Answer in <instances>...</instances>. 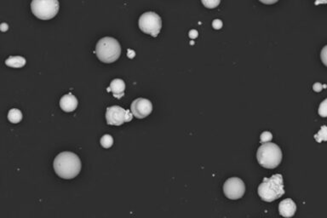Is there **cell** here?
<instances>
[{
	"label": "cell",
	"mask_w": 327,
	"mask_h": 218,
	"mask_svg": "<svg viewBox=\"0 0 327 218\" xmlns=\"http://www.w3.org/2000/svg\"><path fill=\"white\" fill-rule=\"evenodd\" d=\"M139 27L145 34L157 37L161 30V18L155 12H146L139 19Z\"/></svg>",
	"instance_id": "obj_6"
},
{
	"label": "cell",
	"mask_w": 327,
	"mask_h": 218,
	"mask_svg": "<svg viewBox=\"0 0 327 218\" xmlns=\"http://www.w3.org/2000/svg\"><path fill=\"white\" fill-rule=\"evenodd\" d=\"M199 35V33L196 30H191L189 32V37L191 38H196Z\"/></svg>",
	"instance_id": "obj_25"
},
{
	"label": "cell",
	"mask_w": 327,
	"mask_h": 218,
	"mask_svg": "<svg viewBox=\"0 0 327 218\" xmlns=\"http://www.w3.org/2000/svg\"><path fill=\"white\" fill-rule=\"evenodd\" d=\"M260 137H261L260 142H261L262 144H263V143H269V142H271L273 139L272 133L269 132V131H264V132L262 133V135H261Z\"/></svg>",
	"instance_id": "obj_19"
},
{
	"label": "cell",
	"mask_w": 327,
	"mask_h": 218,
	"mask_svg": "<svg viewBox=\"0 0 327 218\" xmlns=\"http://www.w3.org/2000/svg\"><path fill=\"white\" fill-rule=\"evenodd\" d=\"M296 211V205L292 199H286L279 204V212L284 218H292Z\"/></svg>",
	"instance_id": "obj_10"
},
{
	"label": "cell",
	"mask_w": 327,
	"mask_h": 218,
	"mask_svg": "<svg viewBox=\"0 0 327 218\" xmlns=\"http://www.w3.org/2000/svg\"><path fill=\"white\" fill-rule=\"evenodd\" d=\"M313 89L314 91L320 92L322 91V89H323V85H321L320 83H316V84H314V85H313Z\"/></svg>",
	"instance_id": "obj_22"
},
{
	"label": "cell",
	"mask_w": 327,
	"mask_h": 218,
	"mask_svg": "<svg viewBox=\"0 0 327 218\" xmlns=\"http://www.w3.org/2000/svg\"><path fill=\"white\" fill-rule=\"evenodd\" d=\"M8 119L13 124H17L22 119V113L19 109H11L8 113Z\"/></svg>",
	"instance_id": "obj_14"
},
{
	"label": "cell",
	"mask_w": 327,
	"mask_h": 218,
	"mask_svg": "<svg viewBox=\"0 0 327 218\" xmlns=\"http://www.w3.org/2000/svg\"><path fill=\"white\" fill-rule=\"evenodd\" d=\"M314 138L318 143L327 142V126H323L320 128V130L314 136Z\"/></svg>",
	"instance_id": "obj_15"
},
{
	"label": "cell",
	"mask_w": 327,
	"mask_h": 218,
	"mask_svg": "<svg viewBox=\"0 0 327 218\" xmlns=\"http://www.w3.org/2000/svg\"><path fill=\"white\" fill-rule=\"evenodd\" d=\"M212 27H213L214 29L219 30V29H221L223 27V21L219 20V19L214 20L213 22H212Z\"/></svg>",
	"instance_id": "obj_21"
},
{
	"label": "cell",
	"mask_w": 327,
	"mask_h": 218,
	"mask_svg": "<svg viewBox=\"0 0 327 218\" xmlns=\"http://www.w3.org/2000/svg\"><path fill=\"white\" fill-rule=\"evenodd\" d=\"M133 113L130 110H126V122H130L133 119Z\"/></svg>",
	"instance_id": "obj_23"
},
{
	"label": "cell",
	"mask_w": 327,
	"mask_h": 218,
	"mask_svg": "<svg viewBox=\"0 0 327 218\" xmlns=\"http://www.w3.org/2000/svg\"><path fill=\"white\" fill-rule=\"evenodd\" d=\"M258 193L262 200L273 202L278 200L285 194L283 177L280 174L273 175L269 178H264L259 185Z\"/></svg>",
	"instance_id": "obj_2"
},
{
	"label": "cell",
	"mask_w": 327,
	"mask_h": 218,
	"mask_svg": "<svg viewBox=\"0 0 327 218\" xmlns=\"http://www.w3.org/2000/svg\"><path fill=\"white\" fill-rule=\"evenodd\" d=\"M95 53L101 61L104 63H112L117 61L120 56V44L114 37H103L98 41Z\"/></svg>",
	"instance_id": "obj_4"
},
{
	"label": "cell",
	"mask_w": 327,
	"mask_h": 218,
	"mask_svg": "<svg viewBox=\"0 0 327 218\" xmlns=\"http://www.w3.org/2000/svg\"><path fill=\"white\" fill-rule=\"evenodd\" d=\"M135 52L131 50H128V57L133 58L135 56Z\"/></svg>",
	"instance_id": "obj_28"
},
{
	"label": "cell",
	"mask_w": 327,
	"mask_h": 218,
	"mask_svg": "<svg viewBox=\"0 0 327 218\" xmlns=\"http://www.w3.org/2000/svg\"><path fill=\"white\" fill-rule=\"evenodd\" d=\"M131 111L138 119H144L153 111L152 102L145 98H138L131 103Z\"/></svg>",
	"instance_id": "obj_8"
},
{
	"label": "cell",
	"mask_w": 327,
	"mask_h": 218,
	"mask_svg": "<svg viewBox=\"0 0 327 218\" xmlns=\"http://www.w3.org/2000/svg\"><path fill=\"white\" fill-rule=\"evenodd\" d=\"M106 119L108 125L121 126L126 122V110L119 106L109 107L106 112Z\"/></svg>",
	"instance_id": "obj_9"
},
{
	"label": "cell",
	"mask_w": 327,
	"mask_h": 218,
	"mask_svg": "<svg viewBox=\"0 0 327 218\" xmlns=\"http://www.w3.org/2000/svg\"><path fill=\"white\" fill-rule=\"evenodd\" d=\"M111 91L114 93V97L120 99L124 96V90H125V84L124 80L120 78H115L110 84Z\"/></svg>",
	"instance_id": "obj_12"
},
{
	"label": "cell",
	"mask_w": 327,
	"mask_h": 218,
	"mask_svg": "<svg viewBox=\"0 0 327 218\" xmlns=\"http://www.w3.org/2000/svg\"><path fill=\"white\" fill-rule=\"evenodd\" d=\"M257 159L262 167L267 169H275L281 163L282 152L275 143L271 142L263 143L258 149Z\"/></svg>",
	"instance_id": "obj_3"
},
{
	"label": "cell",
	"mask_w": 327,
	"mask_h": 218,
	"mask_svg": "<svg viewBox=\"0 0 327 218\" xmlns=\"http://www.w3.org/2000/svg\"><path fill=\"white\" fill-rule=\"evenodd\" d=\"M190 44H194V42H193V41H192V42H190Z\"/></svg>",
	"instance_id": "obj_30"
},
{
	"label": "cell",
	"mask_w": 327,
	"mask_h": 218,
	"mask_svg": "<svg viewBox=\"0 0 327 218\" xmlns=\"http://www.w3.org/2000/svg\"><path fill=\"white\" fill-rule=\"evenodd\" d=\"M327 85H323V88H327Z\"/></svg>",
	"instance_id": "obj_29"
},
{
	"label": "cell",
	"mask_w": 327,
	"mask_h": 218,
	"mask_svg": "<svg viewBox=\"0 0 327 218\" xmlns=\"http://www.w3.org/2000/svg\"><path fill=\"white\" fill-rule=\"evenodd\" d=\"M31 10L38 19L51 20L58 13V0H33Z\"/></svg>",
	"instance_id": "obj_5"
},
{
	"label": "cell",
	"mask_w": 327,
	"mask_h": 218,
	"mask_svg": "<svg viewBox=\"0 0 327 218\" xmlns=\"http://www.w3.org/2000/svg\"><path fill=\"white\" fill-rule=\"evenodd\" d=\"M5 64L11 68H22L26 65V59L22 56H11L5 61Z\"/></svg>",
	"instance_id": "obj_13"
},
{
	"label": "cell",
	"mask_w": 327,
	"mask_h": 218,
	"mask_svg": "<svg viewBox=\"0 0 327 218\" xmlns=\"http://www.w3.org/2000/svg\"><path fill=\"white\" fill-rule=\"evenodd\" d=\"M259 1L264 4H273L277 3L279 0H259Z\"/></svg>",
	"instance_id": "obj_24"
},
{
	"label": "cell",
	"mask_w": 327,
	"mask_h": 218,
	"mask_svg": "<svg viewBox=\"0 0 327 218\" xmlns=\"http://www.w3.org/2000/svg\"><path fill=\"white\" fill-rule=\"evenodd\" d=\"M318 112L321 117L323 118H327V98L324 100L323 102L320 103V107H319V110Z\"/></svg>",
	"instance_id": "obj_18"
},
{
	"label": "cell",
	"mask_w": 327,
	"mask_h": 218,
	"mask_svg": "<svg viewBox=\"0 0 327 218\" xmlns=\"http://www.w3.org/2000/svg\"><path fill=\"white\" fill-rule=\"evenodd\" d=\"M114 144V138L110 135H104L101 138V145L103 146L104 148H109L113 146Z\"/></svg>",
	"instance_id": "obj_16"
},
{
	"label": "cell",
	"mask_w": 327,
	"mask_h": 218,
	"mask_svg": "<svg viewBox=\"0 0 327 218\" xmlns=\"http://www.w3.org/2000/svg\"><path fill=\"white\" fill-rule=\"evenodd\" d=\"M201 2L208 9H214L220 4L221 0H201Z\"/></svg>",
	"instance_id": "obj_17"
},
{
	"label": "cell",
	"mask_w": 327,
	"mask_h": 218,
	"mask_svg": "<svg viewBox=\"0 0 327 218\" xmlns=\"http://www.w3.org/2000/svg\"><path fill=\"white\" fill-rule=\"evenodd\" d=\"M60 107L64 112H69L74 111L78 107V100L71 93L63 95L60 100Z\"/></svg>",
	"instance_id": "obj_11"
},
{
	"label": "cell",
	"mask_w": 327,
	"mask_h": 218,
	"mask_svg": "<svg viewBox=\"0 0 327 218\" xmlns=\"http://www.w3.org/2000/svg\"><path fill=\"white\" fill-rule=\"evenodd\" d=\"M8 28H9V27H8V25L6 23H2L1 24V26H0V29H1L2 32H5V31H7Z\"/></svg>",
	"instance_id": "obj_26"
},
{
	"label": "cell",
	"mask_w": 327,
	"mask_h": 218,
	"mask_svg": "<svg viewBox=\"0 0 327 218\" xmlns=\"http://www.w3.org/2000/svg\"><path fill=\"white\" fill-rule=\"evenodd\" d=\"M53 166L58 177L63 179H72L79 175L82 164L75 153L62 152L55 157Z\"/></svg>",
	"instance_id": "obj_1"
},
{
	"label": "cell",
	"mask_w": 327,
	"mask_h": 218,
	"mask_svg": "<svg viewBox=\"0 0 327 218\" xmlns=\"http://www.w3.org/2000/svg\"><path fill=\"white\" fill-rule=\"evenodd\" d=\"M314 3L318 5V4H327V0H315Z\"/></svg>",
	"instance_id": "obj_27"
},
{
	"label": "cell",
	"mask_w": 327,
	"mask_h": 218,
	"mask_svg": "<svg viewBox=\"0 0 327 218\" xmlns=\"http://www.w3.org/2000/svg\"><path fill=\"white\" fill-rule=\"evenodd\" d=\"M224 193L229 200H239L244 196L245 193V185L244 182L238 178L232 177L227 179L224 185Z\"/></svg>",
	"instance_id": "obj_7"
},
{
	"label": "cell",
	"mask_w": 327,
	"mask_h": 218,
	"mask_svg": "<svg viewBox=\"0 0 327 218\" xmlns=\"http://www.w3.org/2000/svg\"><path fill=\"white\" fill-rule=\"evenodd\" d=\"M320 57H321V61L323 62V64L327 67V45L322 49L321 53H320Z\"/></svg>",
	"instance_id": "obj_20"
}]
</instances>
